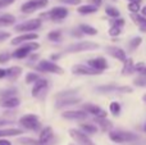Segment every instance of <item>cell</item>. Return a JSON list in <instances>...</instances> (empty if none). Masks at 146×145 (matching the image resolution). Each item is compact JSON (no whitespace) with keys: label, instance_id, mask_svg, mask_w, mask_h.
Listing matches in <instances>:
<instances>
[{"label":"cell","instance_id":"cell-1","mask_svg":"<svg viewBox=\"0 0 146 145\" xmlns=\"http://www.w3.org/2000/svg\"><path fill=\"white\" fill-rule=\"evenodd\" d=\"M108 138L114 144H126V143H135L140 139L139 134L132 132V131L124 130H111L108 132Z\"/></svg>","mask_w":146,"mask_h":145},{"label":"cell","instance_id":"cell-2","mask_svg":"<svg viewBox=\"0 0 146 145\" xmlns=\"http://www.w3.org/2000/svg\"><path fill=\"white\" fill-rule=\"evenodd\" d=\"M56 99V108H64L69 107V105H76L81 103V98L76 95L74 90H69V91H62L55 95Z\"/></svg>","mask_w":146,"mask_h":145},{"label":"cell","instance_id":"cell-3","mask_svg":"<svg viewBox=\"0 0 146 145\" xmlns=\"http://www.w3.org/2000/svg\"><path fill=\"white\" fill-rule=\"evenodd\" d=\"M99 48H100L99 44L94 43V41H77V43L67 46L66 51L67 53H82V51L98 50Z\"/></svg>","mask_w":146,"mask_h":145},{"label":"cell","instance_id":"cell-4","mask_svg":"<svg viewBox=\"0 0 146 145\" xmlns=\"http://www.w3.org/2000/svg\"><path fill=\"white\" fill-rule=\"evenodd\" d=\"M35 69L38 72H44V73H54V74H63L64 73V69L62 68L60 66H58L56 63H54V62H51V61H46V59L38 61Z\"/></svg>","mask_w":146,"mask_h":145},{"label":"cell","instance_id":"cell-5","mask_svg":"<svg viewBox=\"0 0 146 145\" xmlns=\"http://www.w3.org/2000/svg\"><path fill=\"white\" fill-rule=\"evenodd\" d=\"M67 17H68V9L66 7H55L48 13L41 14V18H49V21H53V22H62Z\"/></svg>","mask_w":146,"mask_h":145},{"label":"cell","instance_id":"cell-6","mask_svg":"<svg viewBox=\"0 0 146 145\" xmlns=\"http://www.w3.org/2000/svg\"><path fill=\"white\" fill-rule=\"evenodd\" d=\"M38 48H40V44L35 43V41H30V43H26V44H23L22 46H19V48L12 54V57H14V58H17V59H23V58H26V57L31 55V53L37 50Z\"/></svg>","mask_w":146,"mask_h":145},{"label":"cell","instance_id":"cell-7","mask_svg":"<svg viewBox=\"0 0 146 145\" xmlns=\"http://www.w3.org/2000/svg\"><path fill=\"white\" fill-rule=\"evenodd\" d=\"M68 132H69V136L73 139V141L77 145H96L91 140L90 136L87 134L82 132L80 128H71Z\"/></svg>","mask_w":146,"mask_h":145},{"label":"cell","instance_id":"cell-8","mask_svg":"<svg viewBox=\"0 0 146 145\" xmlns=\"http://www.w3.org/2000/svg\"><path fill=\"white\" fill-rule=\"evenodd\" d=\"M19 125L26 130L36 131L40 128V118L36 114H26L19 118Z\"/></svg>","mask_w":146,"mask_h":145},{"label":"cell","instance_id":"cell-9","mask_svg":"<svg viewBox=\"0 0 146 145\" xmlns=\"http://www.w3.org/2000/svg\"><path fill=\"white\" fill-rule=\"evenodd\" d=\"M48 4H49L48 0H28V1H26L25 4H22L21 10H22V13L30 14V13H33L38 9L46 8Z\"/></svg>","mask_w":146,"mask_h":145},{"label":"cell","instance_id":"cell-10","mask_svg":"<svg viewBox=\"0 0 146 145\" xmlns=\"http://www.w3.org/2000/svg\"><path fill=\"white\" fill-rule=\"evenodd\" d=\"M82 110H85L87 114L92 116L94 118H108V112L99 105L92 104V103H83Z\"/></svg>","mask_w":146,"mask_h":145},{"label":"cell","instance_id":"cell-11","mask_svg":"<svg viewBox=\"0 0 146 145\" xmlns=\"http://www.w3.org/2000/svg\"><path fill=\"white\" fill-rule=\"evenodd\" d=\"M40 27H41V19L40 18H35V19L26 21V22L14 26V31L27 33V32H32V31L37 30V28H40Z\"/></svg>","mask_w":146,"mask_h":145},{"label":"cell","instance_id":"cell-12","mask_svg":"<svg viewBox=\"0 0 146 145\" xmlns=\"http://www.w3.org/2000/svg\"><path fill=\"white\" fill-rule=\"evenodd\" d=\"M105 51L108 55H110L111 58L117 59V61L122 62V63H124L126 62V59L128 58L127 57V51L124 50L123 48H121V46H117V45H109L105 48Z\"/></svg>","mask_w":146,"mask_h":145},{"label":"cell","instance_id":"cell-13","mask_svg":"<svg viewBox=\"0 0 146 145\" xmlns=\"http://www.w3.org/2000/svg\"><path fill=\"white\" fill-rule=\"evenodd\" d=\"M87 66H90L92 69L103 73L104 71L109 68V63L108 59L104 58V57H95V58H91L87 61Z\"/></svg>","mask_w":146,"mask_h":145},{"label":"cell","instance_id":"cell-14","mask_svg":"<svg viewBox=\"0 0 146 145\" xmlns=\"http://www.w3.org/2000/svg\"><path fill=\"white\" fill-rule=\"evenodd\" d=\"M72 73L76 76H99L100 72L92 69L87 64H74L72 67Z\"/></svg>","mask_w":146,"mask_h":145},{"label":"cell","instance_id":"cell-15","mask_svg":"<svg viewBox=\"0 0 146 145\" xmlns=\"http://www.w3.org/2000/svg\"><path fill=\"white\" fill-rule=\"evenodd\" d=\"M49 87V82L45 78H40L38 81H36L33 84L32 87V96L33 98H38V99H42L44 95L46 94V90Z\"/></svg>","mask_w":146,"mask_h":145},{"label":"cell","instance_id":"cell-16","mask_svg":"<svg viewBox=\"0 0 146 145\" xmlns=\"http://www.w3.org/2000/svg\"><path fill=\"white\" fill-rule=\"evenodd\" d=\"M62 117L64 120H69V121H85L87 120L88 114L82 109L78 110H66L62 113Z\"/></svg>","mask_w":146,"mask_h":145},{"label":"cell","instance_id":"cell-17","mask_svg":"<svg viewBox=\"0 0 146 145\" xmlns=\"http://www.w3.org/2000/svg\"><path fill=\"white\" fill-rule=\"evenodd\" d=\"M38 39V35L35 32H27V33H22V35L17 36L14 37L10 44L12 45H19V44H26V43H30V41H33V40H37Z\"/></svg>","mask_w":146,"mask_h":145},{"label":"cell","instance_id":"cell-18","mask_svg":"<svg viewBox=\"0 0 146 145\" xmlns=\"http://www.w3.org/2000/svg\"><path fill=\"white\" fill-rule=\"evenodd\" d=\"M53 138V128L50 126H46L42 130L40 131V135H38V144L40 145H46Z\"/></svg>","mask_w":146,"mask_h":145},{"label":"cell","instance_id":"cell-19","mask_svg":"<svg viewBox=\"0 0 146 145\" xmlns=\"http://www.w3.org/2000/svg\"><path fill=\"white\" fill-rule=\"evenodd\" d=\"M94 121H95V125L103 132H110L113 130V122L109 121L108 118H94Z\"/></svg>","mask_w":146,"mask_h":145},{"label":"cell","instance_id":"cell-20","mask_svg":"<svg viewBox=\"0 0 146 145\" xmlns=\"http://www.w3.org/2000/svg\"><path fill=\"white\" fill-rule=\"evenodd\" d=\"M122 76H132L135 73V62L132 58H127L126 62L122 66V71H121Z\"/></svg>","mask_w":146,"mask_h":145},{"label":"cell","instance_id":"cell-21","mask_svg":"<svg viewBox=\"0 0 146 145\" xmlns=\"http://www.w3.org/2000/svg\"><path fill=\"white\" fill-rule=\"evenodd\" d=\"M131 19L133 21V23L140 28L141 32L146 33V17H144L142 14L137 13V14H131Z\"/></svg>","mask_w":146,"mask_h":145},{"label":"cell","instance_id":"cell-22","mask_svg":"<svg viewBox=\"0 0 146 145\" xmlns=\"http://www.w3.org/2000/svg\"><path fill=\"white\" fill-rule=\"evenodd\" d=\"M21 104V100L15 96H10V98H5V99H1L0 100V107L3 108H17L18 105Z\"/></svg>","mask_w":146,"mask_h":145},{"label":"cell","instance_id":"cell-23","mask_svg":"<svg viewBox=\"0 0 146 145\" xmlns=\"http://www.w3.org/2000/svg\"><path fill=\"white\" fill-rule=\"evenodd\" d=\"M80 128L82 132L87 134V135H95L98 134L99 127L95 125V123H91V122H86V123H80Z\"/></svg>","mask_w":146,"mask_h":145},{"label":"cell","instance_id":"cell-24","mask_svg":"<svg viewBox=\"0 0 146 145\" xmlns=\"http://www.w3.org/2000/svg\"><path fill=\"white\" fill-rule=\"evenodd\" d=\"M119 85L117 84H108V85H100V86L96 87V91L100 92V94H113L117 92Z\"/></svg>","mask_w":146,"mask_h":145},{"label":"cell","instance_id":"cell-25","mask_svg":"<svg viewBox=\"0 0 146 145\" xmlns=\"http://www.w3.org/2000/svg\"><path fill=\"white\" fill-rule=\"evenodd\" d=\"M15 23V17L9 13L0 14V27H9Z\"/></svg>","mask_w":146,"mask_h":145},{"label":"cell","instance_id":"cell-26","mask_svg":"<svg viewBox=\"0 0 146 145\" xmlns=\"http://www.w3.org/2000/svg\"><path fill=\"white\" fill-rule=\"evenodd\" d=\"M99 8L95 7L92 4H85V5H80L77 8V12L82 15H88V14H94V13L98 12Z\"/></svg>","mask_w":146,"mask_h":145},{"label":"cell","instance_id":"cell-27","mask_svg":"<svg viewBox=\"0 0 146 145\" xmlns=\"http://www.w3.org/2000/svg\"><path fill=\"white\" fill-rule=\"evenodd\" d=\"M142 41H144V39L141 37V36H133V37L131 39V40L128 41V44H127V48H128V50L129 51H136L137 49L141 46V44H142Z\"/></svg>","mask_w":146,"mask_h":145},{"label":"cell","instance_id":"cell-28","mask_svg":"<svg viewBox=\"0 0 146 145\" xmlns=\"http://www.w3.org/2000/svg\"><path fill=\"white\" fill-rule=\"evenodd\" d=\"M23 134L21 128H0V139L8 138V136H17Z\"/></svg>","mask_w":146,"mask_h":145},{"label":"cell","instance_id":"cell-29","mask_svg":"<svg viewBox=\"0 0 146 145\" xmlns=\"http://www.w3.org/2000/svg\"><path fill=\"white\" fill-rule=\"evenodd\" d=\"M78 28H80V31L83 33V35H87V36H96L99 33L98 28L92 27V26H90V25H86V23L80 25Z\"/></svg>","mask_w":146,"mask_h":145},{"label":"cell","instance_id":"cell-30","mask_svg":"<svg viewBox=\"0 0 146 145\" xmlns=\"http://www.w3.org/2000/svg\"><path fill=\"white\" fill-rule=\"evenodd\" d=\"M21 73H22V68H21V67H17V66H13V67H10V68L7 69V77L10 80V81L17 80L18 77L21 76Z\"/></svg>","mask_w":146,"mask_h":145},{"label":"cell","instance_id":"cell-31","mask_svg":"<svg viewBox=\"0 0 146 145\" xmlns=\"http://www.w3.org/2000/svg\"><path fill=\"white\" fill-rule=\"evenodd\" d=\"M109 112H110L114 117H119L122 113V104L118 100H113V102L109 104Z\"/></svg>","mask_w":146,"mask_h":145},{"label":"cell","instance_id":"cell-32","mask_svg":"<svg viewBox=\"0 0 146 145\" xmlns=\"http://www.w3.org/2000/svg\"><path fill=\"white\" fill-rule=\"evenodd\" d=\"M105 14L108 15L109 18H111V19H115V18L121 17V12H119V9L115 8V7H113V5H108V7L105 8Z\"/></svg>","mask_w":146,"mask_h":145},{"label":"cell","instance_id":"cell-33","mask_svg":"<svg viewBox=\"0 0 146 145\" xmlns=\"http://www.w3.org/2000/svg\"><path fill=\"white\" fill-rule=\"evenodd\" d=\"M132 82H133V86L136 87H146V76L145 74H137Z\"/></svg>","mask_w":146,"mask_h":145},{"label":"cell","instance_id":"cell-34","mask_svg":"<svg viewBox=\"0 0 146 145\" xmlns=\"http://www.w3.org/2000/svg\"><path fill=\"white\" fill-rule=\"evenodd\" d=\"M141 3H128L127 5V9L131 14H137V13L141 12Z\"/></svg>","mask_w":146,"mask_h":145},{"label":"cell","instance_id":"cell-35","mask_svg":"<svg viewBox=\"0 0 146 145\" xmlns=\"http://www.w3.org/2000/svg\"><path fill=\"white\" fill-rule=\"evenodd\" d=\"M48 39H49L50 41H54V43H58V41L62 39V31H59V30L51 31L50 33H48Z\"/></svg>","mask_w":146,"mask_h":145},{"label":"cell","instance_id":"cell-36","mask_svg":"<svg viewBox=\"0 0 146 145\" xmlns=\"http://www.w3.org/2000/svg\"><path fill=\"white\" fill-rule=\"evenodd\" d=\"M124 25H126V19L122 17L115 18V19L110 21V27H118V28H123Z\"/></svg>","mask_w":146,"mask_h":145},{"label":"cell","instance_id":"cell-37","mask_svg":"<svg viewBox=\"0 0 146 145\" xmlns=\"http://www.w3.org/2000/svg\"><path fill=\"white\" fill-rule=\"evenodd\" d=\"M41 77L38 73H35V72H30V73H27V76H26V82L27 84H35L36 81H38Z\"/></svg>","mask_w":146,"mask_h":145},{"label":"cell","instance_id":"cell-38","mask_svg":"<svg viewBox=\"0 0 146 145\" xmlns=\"http://www.w3.org/2000/svg\"><path fill=\"white\" fill-rule=\"evenodd\" d=\"M18 144H21V145H37L38 140H35V139H31V138H21V139H18Z\"/></svg>","mask_w":146,"mask_h":145},{"label":"cell","instance_id":"cell-39","mask_svg":"<svg viewBox=\"0 0 146 145\" xmlns=\"http://www.w3.org/2000/svg\"><path fill=\"white\" fill-rule=\"evenodd\" d=\"M133 92V87L128 86V85H123V86H119L117 90V94H132Z\"/></svg>","mask_w":146,"mask_h":145},{"label":"cell","instance_id":"cell-40","mask_svg":"<svg viewBox=\"0 0 146 145\" xmlns=\"http://www.w3.org/2000/svg\"><path fill=\"white\" fill-rule=\"evenodd\" d=\"M108 33H109V36H110V37H118V36L122 35V28H118V27H109Z\"/></svg>","mask_w":146,"mask_h":145},{"label":"cell","instance_id":"cell-41","mask_svg":"<svg viewBox=\"0 0 146 145\" xmlns=\"http://www.w3.org/2000/svg\"><path fill=\"white\" fill-rule=\"evenodd\" d=\"M145 67H146V64L144 62H137V63H135V73L141 74L142 71L145 69Z\"/></svg>","mask_w":146,"mask_h":145},{"label":"cell","instance_id":"cell-42","mask_svg":"<svg viewBox=\"0 0 146 145\" xmlns=\"http://www.w3.org/2000/svg\"><path fill=\"white\" fill-rule=\"evenodd\" d=\"M10 58H12V55L9 53H7V51L0 53V63H7V62H9Z\"/></svg>","mask_w":146,"mask_h":145},{"label":"cell","instance_id":"cell-43","mask_svg":"<svg viewBox=\"0 0 146 145\" xmlns=\"http://www.w3.org/2000/svg\"><path fill=\"white\" fill-rule=\"evenodd\" d=\"M82 0H60V3H64V4L68 5H80Z\"/></svg>","mask_w":146,"mask_h":145},{"label":"cell","instance_id":"cell-44","mask_svg":"<svg viewBox=\"0 0 146 145\" xmlns=\"http://www.w3.org/2000/svg\"><path fill=\"white\" fill-rule=\"evenodd\" d=\"M90 1H91V4L95 5V7H98V8L103 4V0H90Z\"/></svg>","mask_w":146,"mask_h":145},{"label":"cell","instance_id":"cell-45","mask_svg":"<svg viewBox=\"0 0 146 145\" xmlns=\"http://www.w3.org/2000/svg\"><path fill=\"white\" fill-rule=\"evenodd\" d=\"M0 145H12V143L7 139H0Z\"/></svg>","mask_w":146,"mask_h":145},{"label":"cell","instance_id":"cell-46","mask_svg":"<svg viewBox=\"0 0 146 145\" xmlns=\"http://www.w3.org/2000/svg\"><path fill=\"white\" fill-rule=\"evenodd\" d=\"M4 77H7V69L0 68V78H4Z\"/></svg>","mask_w":146,"mask_h":145},{"label":"cell","instance_id":"cell-47","mask_svg":"<svg viewBox=\"0 0 146 145\" xmlns=\"http://www.w3.org/2000/svg\"><path fill=\"white\" fill-rule=\"evenodd\" d=\"M140 14H142L144 17H146V5H144V7L141 8V12H140Z\"/></svg>","mask_w":146,"mask_h":145},{"label":"cell","instance_id":"cell-48","mask_svg":"<svg viewBox=\"0 0 146 145\" xmlns=\"http://www.w3.org/2000/svg\"><path fill=\"white\" fill-rule=\"evenodd\" d=\"M7 125H8V121H4V120L0 121V128H3L4 126H7Z\"/></svg>","mask_w":146,"mask_h":145},{"label":"cell","instance_id":"cell-49","mask_svg":"<svg viewBox=\"0 0 146 145\" xmlns=\"http://www.w3.org/2000/svg\"><path fill=\"white\" fill-rule=\"evenodd\" d=\"M128 3H141L142 0H127Z\"/></svg>","mask_w":146,"mask_h":145},{"label":"cell","instance_id":"cell-50","mask_svg":"<svg viewBox=\"0 0 146 145\" xmlns=\"http://www.w3.org/2000/svg\"><path fill=\"white\" fill-rule=\"evenodd\" d=\"M142 131L146 132V120H145V122H144V126H142Z\"/></svg>","mask_w":146,"mask_h":145},{"label":"cell","instance_id":"cell-51","mask_svg":"<svg viewBox=\"0 0 146 145\" xmlns=\"http://www.w3.org/2000/svg\"><path fill=\"white\" fill-rule=\"evenodd\" d=\"M142 100H144V103H145V104H146V92H145V94H144V95H142Z\"/></svg>","mask_w":146,"mask_h":145},{"label":"cell","instance_id":"cell-52","mask_svg":"<svg viewBox=\"0 0 146 145\" xmlns=\"http://www.w3.org/2000/svg\"><path fill=\"white\" fill-rule=\"evenodd\" d=\"M141 74H145V76H146V67H145L144 71H142V73H141Z\"/></svg>","mask_w":146,"mask_h":145},{"label":"cell","instance_id":"cell-53","mask_svg":"<svg viewBox=\"0 0 146 145\" xmlns=\"http://www.w3.org/2000/svg\"><path fill=\"white\" fill-rule=\"evenodd\" d=\"M68 145H76V144H72V143H71V144H68Z\"/></svg>","mask_w":146,"mask_h":145},{"label":"cell","instance_id":"cell-54","mask_svg":"<svg viewBox=\"0 0 146 145\" xmlns=\"http://www.w3.org/2000/svg\"><path fill=\"white\" fill-rule=\"evenodd\" d=\"M37 145H40V144H37Z\"/></svg>","mask_w":146,"mask_h":145}]
</instances>
